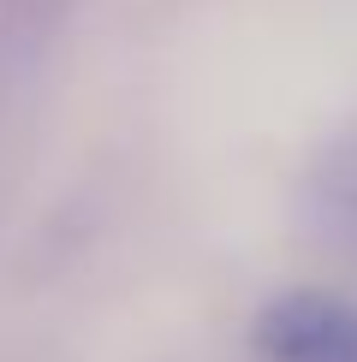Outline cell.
Wrapping results in <instances>:
<instances>
[{
	"mask_svg": "<svg viewBox=\"0 0 357 362\" xmlns=\"http://www.w3.org/2000/svg\"><path fill=\"white\" fill-rule=\"evenodd\" d=\"M262 362H357V309L322 291H298L262 309Z\"/></svg>",
	"mask_w": 357,
	"mask_h": 362,
	"instance_id": "1",
	"label": "cell"
}]
</instances>
